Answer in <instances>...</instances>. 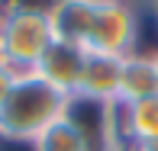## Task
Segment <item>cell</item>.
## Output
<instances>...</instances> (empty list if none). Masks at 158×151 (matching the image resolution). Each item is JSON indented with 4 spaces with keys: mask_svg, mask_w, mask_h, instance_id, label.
I'll return each mask as SVG.
<instances>
[{
    "mask_svg": "<svg viewBox=\"0 0 158 151\" xmlns=\"http://www.w3.org/2000/svg\"><path fill=\"white\" fill-rule=\"evenodd\" d=\"M135 48V3L129 0H97L94 23L84 39L87 55L126 58Z\"/></svg>",
    "mask_w": 158,
    "mask_h": 151,
    "instance_id": "3",
    "label": "cell"
},
{
    "mask_svg": "<svg viewBox=\"0 0 158 151\" xmlns=\"http://www.w3.org/2000/svg\"><path fill=\"white\" fill-rule=\"evenodd\" d=\"M129 3H142V0H129Z\"/></svg>",
    "mask_w": 158,
    "mask_h": 151,
    "instance_id": "15",
    "label": "cell"
},
{
    "mask_svg": "<svg viewBox=\"0 0 158 151\" xmlns=\"http://www.w3.org/2000/svg\"><path fill=\"white\" fill-rule=\"evenodd\" d=\"M119 151H135V148H132V145H123V148H119Z\"/></svg>",
    "mask_w": 158,
    "mask_h": 151,
    "instance_id": "13",
    "label": "cell"
},
{
    "mask_svg": "<svg viewBox=\"0 0 158 151\" xmlns=\"http://www.w3.org/2000/svg\"><path fill=\"white\" fill-rule=\"evenodd\" d=\"M84 52L81 45H71V42H61L55 39V45L45 52V58L39 61L35 74L42 81H48L55 90H61L64 97H74L77 87H81V71H84Z\"/></svg>",
    "mask_w": 158,
    "mask_h": 151,
    "instance_id": "5",
    "label": "cell"
},
{
    "mask_svg": "<svg viewBox=\"0 0 158 151\" xmlns=\"http://www.w3.org/2000/svg\"><path fill=\"white\" fill-rule=\"evenodd\" d=\"M135 151H158V141H155V145H148V148H135Z\"/></svg>",
    "mask_w": 158,
    "mask_h": 151,
    "instance_id": "12",
    "label": "cell"
},
{
    "mask_svg": "<svg viewBox=\"0 0 158 151\" xmlns=\"http://www.w3.org/2000/svg\"><path fill=\"white\" fill-rule=\"evenodd\" d=\"M55 45L48 10H10L0 13V52L3 64L16 74L35 71L45 52Z\"/></svg>",
    "mask_w": 158,
    "mask_h": 151,
    "instance_id": "2",
    "label": "cell"
},
{
    "mask_svg": "<svg viewBox=\"0 0 158 151\" xmlns=\"http://www.w3.org/2000/svg\"><path fill=\"white\" fill-rule=\"evenodd\" d=\"M0 64H3V52H0Z\"/></svg>",
    "mask_w": 158,
    "mask_h": 151,
    "instance_id": "16",
    "label": "cell"
},
{
    "mask_svg": "<svg viewBox=\"0 0 158 151\" xmlns=\"http://www.w3.org/2000/svg\"><path fill=\"white\" fill-rule=\"evenodd\" d=\"M123 141L132 148H148L158 141V93L135 103H119Z\"/></svg>",
    "mask_w": 158,
    "mask_h": 151,
    "instance_id": "6",
    "label": "cell"
},
{
    "mask_svg": "<svg viewBox=\"0 0 158 151\" xmlns=\"http://www.w3.org/2000/svg\"><path fill=\"white\" fill-rule=\"evenodd\" d=\"M119 68H123V58L87 55L77 93L90 97V100H103V103H116V97H119Z\"/></svg>",
    "mask_w": 158,
    "mask_h": 151,
    "instance_id": "7",
    "label": "cell"
},
{
    "mask_svg": "<svg viewBox=\"0 0 158 151\" xmlns=\"http://www.w3.org/2000/svg\"><path fill=\"white\" fill-rule=\"evenodd\" d=\"M35 151H87V148H84V138L77 135V129L61 116L35 138Z\"/></svg>",
    "mask_w": 158,
    "mask_h": 151,
    "instance_id": "9",
    "label": "cell"
},
{
    "mask_svg": "<svg viewBox=\"0 0 158 151\" xmlns=\"http://www.w3.org/2000/svg\"><path fill=\"white\" fill-rule=\"evenodd\" d=\"M158 93V71L155 58L145 55H126L123 68H119V97L116 103H135Z\"/></svg>",
    "mask_w": 158,
    "mask_h": 151,
    "instance_id": "8",
    "label": "cell"
},
{
    "mask_svg": "<svg viewBox=\"0 0 158 151\" xmlns=\"http://www.w3.org/2000/svg\"><path fill=\"white\" fill-rule=\"evenodd\" d=\"M155 71H158V55H155Z\"/></svg>",
    "mask_w": 158,
    "mask_h": 151,
    "instance_id": "14",
    "label": "cell"
},
{
    "mask_svg": "<svg viewBox=\"0 0 158 151\" xmlns=\"http://www.w3.org/2000/svg\"><path fill=\"white\" fill-rule=\"evenodd\" d=\"M0 151H35V141H23V138H3V135H0Z\"/></svg>",
    "mask_w": 158,
    "mask_h": 151,
    "instance_id": "11",
    "label": "cell"
},
{
    "mask_svg": "<svg viewBox=\"0 0 158 151\" xmlns=\"http://www.w3.org/2000/svg\"><path fill=\"white\" fill-rule=\"evenodd\" d=\"M13 81H16V71H13V68H6V64H0V103L6 100V93H10Z\"/></svg>",
    "mask_w": 158,
    "mask_h": 151,
    "instance_id": "10",
    "label": "cell"
},
{
    "mask_svg": "<svg viewBox=\"0 0 158 151\" xmlns=\"http://www.w3.org/2000/svg\"><path fill=\"white\" fill-rule=\"evenodd\" d=\"M155 6H158V0H155Z\"/></svg>",
    "mask_w": 158,
    "mask_h": 151,
    "instance_id": "17",
    "label": "cell"
},
{
    "mask_svg": "<svg viewBox=\"0 0 158 151\" xmlns=\"http://www.w3.org/2000/svg\"><path fill=\"white\" fill-rule=\"evenodd\" d=\"M64 119L77 129L87 151H119L126 145L123 129H119V103H103V100L74 93L68 97Z\"/></svg>",
    "mask_w": 158,
    "mask_h": 151,
    "instance_id": "4",
    "label": "cell"
},
{
    "mask_svg": "<svg viewBox=\"0 0 158 151\" xmlns=\"http://www.w3.org/2000/svg\"><path fill=\"white\" fill-rule=\"evenodd\" d=\"M64 106L68 97L55 90L48 81H42L35 71L16 74L6 100L0 103V135L35 141L52 122L64 116Z\"/></svg>",
    "mask_w": 158,
    "mask_h": 151,
    "instance_id": "1",
    "label": "cell"
}]
</instances>
